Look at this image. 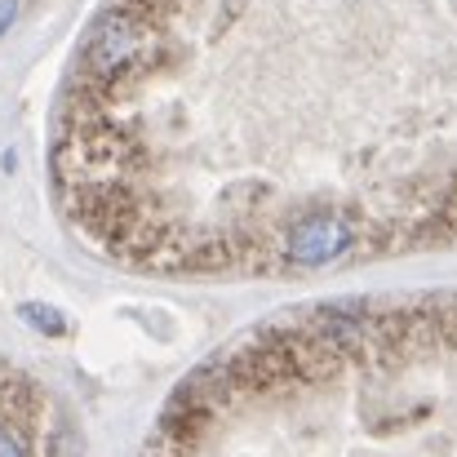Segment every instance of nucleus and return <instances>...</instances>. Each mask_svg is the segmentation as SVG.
<instances>
[{"instance_id":"nucleus-1","label":"nucleus","mask_w":457,"mask_h":457,"mask_svg":"<svg viewBox=\"0 0 457 457\" xmlns=\"http://www.w3.org/2000/svg\"><path fill=\"white\" fill-rule=\"evenodd\" d=\"M49 173L76 236L147 276L457 245V0H103Z\"/></svg>"},{"instance_id":"nucleus-2","label":"nucleus","mask_w":457,"mask_h":457,"mask_svg":"<svg viewBox=\"0 0 457 457\" xmlns=\"http://www.w3.org/2000/svg\"><path fill=\"white\" fill-rule=\"evenodd\" d=\"M22 320H27V324H36L40 333H54V337H58V333H67V320H62L54 306H40V303L22 306Z\"/></svg>"},{"instance_id":"nucleus-3","label":"nucleus","mask_w":457,"mask_h":457,"mask_svg":"<svg viewBox=\"0 0 457 457\" xmlns=\"http://www.w3.org/2000/svg\"><path fill=\"white\" fill-rule=\"evenodd\" d=\"M13 18V4H0V31H4V22Z\"/></svg>"}]
</instances>
